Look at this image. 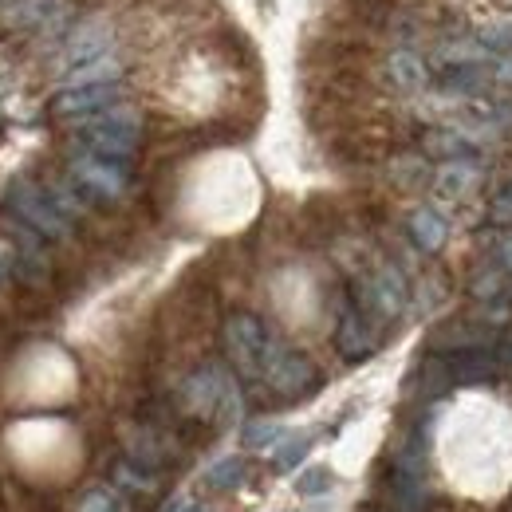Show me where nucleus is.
<instances>
[{
  "mask_svg": "<svg viewBox=\"0 0 512 512\" xmlns=\"http://www.w3.org/2000/svg\"><path fill=\"white\" fill-rule=\"evenodd\" d=\"M75 134H79V146L87 154H99L111 162H130L138 150V138H142V115L127 103H115L99 115L75 119Z\"/></svg>",
  "mask_w": 512,
  "mask_h": 512,
  "instance_id": "obj_1",
  "label": "nucleus"
},
{
  "mask_svg": "<svg viewBox=\"0 0 512 512\" xmlns=\"http://www.w3.org/2000/svg\"><path fill=\"white\" fill-rule=\"evenodd\" d=\"M4 205H8L12 217H20L24 225H32L44 241H64V237H71V217L56 205L52 190H44L32 178H16L8 186V193H4Z\"/></svg>",
  "mask_w": 512,
  "mask_h": 512,
  "instance_id": "obj_2",
  "label": "nucleus"
},
{
  "mask_svg": "<svg viewBox=\"0 0 512 512\" xmlns=\"http://www.w3.org/2000/svg\"><path fill=\"white\" fill-rule=\"evenodd\" d=\"M182 402L197 418H217L221 426L241 418V390L221 367H201L182 386Z\"/></svg>",
  "mask_w": 512,
  "mask_h": 512,
  "instance_id": "obj_3",
  "label": "nucleus"
},
{
  "mask_svg": "<svg viewBox=\"0 0 512 512\" xmlns=\"http://www.w3.org/2000/svg\"><path fill=\"white\" fill-rule=\"evenodd\" d=\"M221 339H225V355H229V363L237 367L241 379H260L264 375V363H268L276 339H272V331L256 316H249V312L229 316Z\"/></svg>",
  "mask_w": 512,
  "mask_h": 512,
  "instance_id": "obj_4",
  "label": "nucleus"
},
{
  "mask_svg": "<svg viewBox=\"0 0 512 512\" xmlns=\"http://www.w3.org/2000/svg\"><path fill=\"white\" fill-rule=\"evenodd\" d=\"M67 182L83 193L87 201H119L130 186V170L127 162H111V158L79 150L67 162Z\"/></svg>",
  "mask_w": 512,
  "mask_h": 512,
  "instance_id": "obj_5",
  "label": "nucleus"
},
{
  "mask_svg": "<svg viewBox=\"0 0 512 512\" xmlns=\"http://www.w3.org/2000/svg\"><path fill=\"white\" fill-rule=\"evenodd\" d=\"M260 379H264V386L272 394H280V398H304V394H312L320 386V371H316V363L308 355H300V351H292V347H284L276 339V347H272Z\"/></svg>",
  "mask_w": 512,
  "mask_h": 512,
  "instance_id": "obj_6",
  "label": "nucleus"
},
{
  "mask_svg": "<svg viewBox=\"0 0 512 512\" xmlns=\"http://www.w3.org/2000/svg\"><path fill=\"white\" fill-rule=\"evenodd\" d=\"M355 304L375 316V320H394L402 308H406V280L394 264H383L375 268L367 280L355 284Z\"/></svg>",
  "mask_w": 512,
  "mask_h": 512,
  "instance_id": "obj_7",
  "label": "nucleus"
},
{
  "mask_svg": "<svg viewBox=\"0 0 512 512\" xmlns=\"http://www.w3.org/2000/svg\"><path fill=\"white\" fill-rule=\"evenodd\" d=\"M123 103V87L119 83H83V87H64L56 99H52V115L56 119H87V115H99L107 107Z\"/></svg>",
  "mask_w": 512,
  "mask_h": 512,
  "instance_id": "obj_8",
  "label": "nucleus"
},
{
  "mask_svg": "<svg viewBox=\"0 0 512 512\" xmlns=\"http://www.w3.org/2000/svg\"><path fill=\"white\" fill-rule=\"evenodd\" d=\"M111 44H115V28H111L107 20H83V24H75L71 36H67V44H64L67 71H71V67L91 64V60L111 56Z\"/></svg>",
  "mask_w": 512,
  "mask_h": 512,
  "instance_id": "obj_9",
  "label": "nucleus"
},
{
  "mask_svg": "<svg viewBox=\"0 0 512 512\" xmlns=\"http://www.w3.org/2000/svg\"><path fill=\"white\" fill-rule=\"evenodd\" d=\"M335 351L347 359V363H359L375 351V327H371V316L351 300L343 304L339 312V327H335Z\"/></svg>",
  "mask_w": 512,
  "mask_h": 512,
  "instance_id": "obj_10",
  "label": "nucleus"
},
{
  "mask_svg": "<svg viewBox=\"0 0 512 512\" xmlns=\"http://www.w3.org/2000/svg\"><path fill=\"white\" fill-rule=\"evenodd\" d=\"M497 335L489 327H477V323H446L434 331L430 347L434 355H461V351H493Z\"/></svg>",
  "mask_w": 512,
  "mask_h": 512,
  "instance_id": "obj_11",
  "label": "nucleus"
},
{
  "mask_svg": "<svg viewBox=\"0 0 512 512\" xmlns=\"http://www.w3.org/2000/svg\"><path fill=\"white\" fill-rule=\"evenodd\" d=\"M383 75L394 91H406V95H414L430 83V67L422 64V56H414L410 48H394L383 60Z\"/></svg>",
  "mask_w": 512,
  "mask_h": 512,
  "instance_id": "obj_12",
  "label": "nucleus"
},
{
  "mask_svg": "<svg viewBox=\"0 0 512 512\" xmlns=\"http://www.w3.org/2000/svg\"><path fill=\"white\" fill-rule=\"evenodd\" d=\"M422 150L430 158H442V162H465V158H477V138L457 127H442V130H430L422 138Z\"/></svg>",
  "mask_w": 512,
  "mask_h": 512,
  "instance_id": "obj_13",
  "label": "nucleus"
},
{
  "mask_svg": "<svg viewBox=\"0 0 512 512\" xmlns=\"http://www.w3.org/2000/svg\"><path fill=\"white\" fill-rule=\"evenodd\" d=\"M477 182H481V166H477V158L446 162V166L438 170V178H434V193L446 197V201H457V197H465V193L473 190Z\"/></svg>",
  "mask_w": 512,
  "mask_h": 512,
  "instance_id": "obj_14",
  "label": "nucleus"
},
{
  "mask_svg": "<svg viewBox=\"0 0 512 512\" xmlns=\"http://www.w3.org/2000/svg\"><path fill=\"white\" fill-rule=\"evenodd\" d=\"M449 363L453 383H489L497 375L493 351H461V355H442Z\"/></svg>",
  "mask_w": 512,
  "mask_h": 512,
  "instance_id": "obj_15",
  "label": "nucleus"
},
{
  "mask_svg": "<svg viewBox=\"0 0 512 512\" xmlns=\"http://www.w3.org/2000/svg\"><path fill=\"white\" fill-rule=\"evenodd\" d=\"M430 497H426V481L410 477V473H390V509L394 512H426Z\"/></svg>",
  "mask_w": 512,
  "mask_h": 512,
  "instance_id": "obj_16",
  "label": "nucleus"
},
{
  "mask_svg": "<svg viewBox=\"0 0 512 512\" xmlns=\"http://www.w3.org/2000/svg\"><path fill=\"white\" fill-rule=\"evenodd\" d=\"M410 237H414L418 249L438 253V249L446 245V221H442V213H434V209H418V213L410 217Z\"/></svg>",
  "mask_w": 512,
  "mask_h": 512,
  "instance_id": "obj_17",
  "label": "nucleus"
},
{
  "mask_svg": "<svg viewBox=\"0 0 512 512\" xmlns=\"http://www.w3.org/2000/svg\"><path fill=\"white\" fill-rule=\"evenodd\" d=\"M119 75H123V60H115V56H103V60H91V64L67 71L71 87H83V83H119Z\"/></svg>",
  "mask_w": 512,
  "mask_h": 512,
  "instance_id": "obj_18",
  "label": "nucleus"
},
{
  "mask_svg": "<svg viewBox=\"0 0 512 512\" xmlns=\"http://www.w3.org/2000/svg\"><path fill=\"white\" fill-rule=\"evenodd\" d=\"M245 477H249L245 457H221V461L205 473V485H209V489H237Z\"/></svg>",
  "mask_w": 512,
  "mask_h": 512,
  "instance_id": "obj_19",
  "label": "nucleus"
},
{
  "mask_svg": "<svg viewBox=\"0 0 512 512\" xmlns=\"http://www.w3.org/2000/svg\"><path fill=\"white\" fill-rule=\"evenodd\" d=\"M312 446H316V438L312 434H296V438H284L280 446L272 449V465L276 469H296L308 453H312Z\"/></svg>",
  "mask_w": 512,
  "mask_h": 512,
  "instance_id": "obj_20",
  "label": "nucleus"
},
{
  "mask_svg": "<svg viewBox=\"0 0 512 512\" xmlns=\"http://www.w3.org/2000/svg\"><path fill=\"white\" fill-rule=\"evenodd\" d=\"M115 485H123L130 493H154L158 489V477L146 473V465H138V461H119L115 465Z\"/></svg>",
  "mask_w": 512,
  "mask_h": 512,
  "instance_id": "obj_21",
  "label": "nucleus"
},
{
  "mask_svg": "<svg viewBox=\"0 0 512 512\" xmlns=\"http://www.w3.org/2000/svg\"><path fill=\"white\" fill-rule=\"evenodd\" d=\"M241 442H245V449H276L284 442V426L280 422H249Z\"/></svg>",
  "mask_w": 512,
  "mask_h": 512,
  "instance_id": "obj_22",
  "label": "nucleus"
},
{
  "mask_svg": "<svg viewBox=\"0 0 512 512\" xmlns=\"http://www.w3.org/2000/svg\"><path fill=\"white\" fill-rule=\"evenodd\" d=\"M331 485H335V477H331V469H323V465H312V469H304V473L296 477V493H300V497H323Z\"/></svg>",
  "mask_w": 512,
  "mask_h": 512,
  "instance_id": "obj_23",
  "label": "nucleus"
},
{
  "mask_svg": "<svg viewBox=\"0 0 512 512\" xmlns=\"http://www.w3.org/2000/svg\"><path fill=\"white\" fill-rule=\"evenodd\" d=\"M79 512H127V509H123L119 493H111V489H91V493L83 497Z\"/></svg>",
  "mask_w": 512,
  "mask_h": 512,
  "instance_id": "obj_24",
  "label": "nucleus"
},
{
  "mask_svg": "<svg viewBox=\"0 0 512 512\" xmlns=\"http://www.w3.org/2000/svg\"><path fill=\"white\" fill-rule=\"evenodd\" d=\"M501 288H505V276H501V272H481V276L473 280V296H477V300H493Z\"/></svg>",
  "mask_w": 512,
  "mask_h": 512,
  "instance_id": "obj_25",
  "label": "nucleus"
},
{
  "mask_svg": "<svg viewBox=\"0 0 512 512\" xmlns=\"http://www.w3.org/2000/svg\"><path fill=\"white\" fill-rule=\"evenodd\" d=\"M489 79L501 83V87H512V52H497L493 64H489Z\"/></svg>",
  "mask_w": 512,
  "mask_h": 512,
  "instance_id": "obj_26",
  "label": "nucleus"
},
{
  "mask_svg": "<svg viewBox=\"0 0 512 512\" xmlns=\"http://www.w3.org/2000/svg\"><path fill=\"white\" fill-rule=\"evenodd\" d=\"M497 256H501V264H505V268H512V237H505V241H501Z\"/></svg>",
  "mask_w": 512,
  "mask_h": 512,
  "instance_id": "obj_27",
  "label": "nucleus"
},
{
  "mask_svg": "<svg viewBox=\"0 0 512 512\" xmlns=\"http://www.w3.org/2000/svg\"><path fill=\"white\" fill-rule=\"evenodd\" d=\"M174 512H193V505H186V501H178V505H174Z\"/></svg>",
  "mask_w": 512,
  "mask_h": 512,
  "instance_id": "obj_28",
  "label": "nucleus"
},
{
  "mask_svg": "<svg viewBox=\"0 0 512 512\" xmlns=\"http://www.w3.org/2000/svg\"><path fill=\"white\" fill-rule=\"evenodd\" d=\"M0 276H4V264H0Z\"/></svg>",
  "mask_w": 512,
  "mask_h": 512,
  "instance_id": "obj_29",
  "label": "nucleus"
},
{
  "mask_svg": "<svg viewBox=\"0 0 512 512\" xmlns=\"http://www.w3.org/2000/svg\"><path fill=\"white\" fill-rule=\"evenodd\" d=\"M193 512H205V509H193Z\"/></svg>",
  "mask_w": 512,
  "mask_h": 512,
  "instance_id": "obj_30",
  "label": "nucleus"
}]
</instances>
